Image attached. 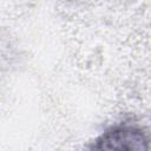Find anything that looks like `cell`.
Returning a JSON list of instances; mask_svg holds the SVG:
<instances>
[{
    "label": "cell",
    "instance_id": "obj_1",
    "mask_svg": "<svg viewBox=\"0 0 151 151\" xmlns=\"http://www.w3.org/2000/svg\"><path fill=\"white\" fill-rule=\"evenodd\" d=\"M96 150H149L150 138L139 126L118 124L103 132L92 144Z\"/></svg>",
    "mask_w": 151,
    "mask_h": 151
}]
</instances>
